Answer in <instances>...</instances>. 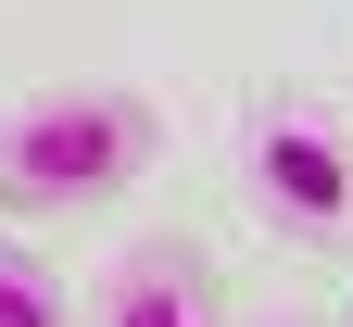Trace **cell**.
Wrapping results in <instances>:
<instances>
[{"label": "cell", "mask_w": 353, "mask_h": 327, "mask_svg": "<svg viewBox=\"0 0 353 327\" xmlns=\"http://www.w3.org/2000/svg\"><path fill=\"white\" fill-rule=\"evenodd\" d=\"M152 164H164V114L114 76H51V88L0 101V214H26V226L101 214Z\"/></svg>", "instance_id": "obj_1"}, {"label": "cell", "mask_w": 353, "mask_h": 327, "mask_svg": "<svg viewBox=\"0 0 353 327\" xmlns=\"http://www.w3.org/2000/svg\"><path fill=\"white\" fill-rule=\"evenodd\" d=\"M240 202L278 252L353 264V101H316V88H278L240 126Z\"/></svg>", "instance_id": "obj_2"}, {"label": "cell", "mask_w": 353, "mask_h": 327, "mask_svg": "<svg viewBox=\"0 0 353 327\" xmlns=\"http://www.w3.org/2000/svg\"><path fill=\"white\" fill-rule=\"evenodd\" d=\"M76 327H228V277H214L202 240H126L101 264V290L76 302Z\"/></svg>", "instance_id": "obj_3"}, {"label": "cell", "mask_w": 353, "mask_h": 327, "mask_svg": "<svg viewBox=\"0 0 353 327\" xmlns=\"http://www.w3.org/2000/svg\"><path fill=\"white\" fill-rule=\"evenodd\" d=\"M0 327H76L63 264L38 252V240H13V226H0Z\"/></svg>", "instance_id": "obj_4"}, {"label": "cell", "mask_w": 353, "mask_h": 327, "mask_svg": "<svg viewBox=\"0 0 353 327\" xmlns=\"http://www.w3.org/2000/svg\"><path fill=\"white\" fill-rule=\"evenodd\" d=\"M341 327H353V302H341Z\"/></svg>", "instance_id": "obj_5"}]
</instances>
